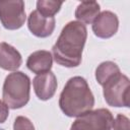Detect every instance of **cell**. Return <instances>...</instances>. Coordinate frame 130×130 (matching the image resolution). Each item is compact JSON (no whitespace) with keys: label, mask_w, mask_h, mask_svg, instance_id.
I'll return each instance as SVG.
<instances>
[{"label":"cell","mask_w":130,"mask_h":130,"mask_svg":"<svg viewBox=\"0 0 130 130\" xmlns=\"http://www.w3.org/2000/svg\"><path fill=\"white\" fill-rule=\"evenodd\" d=\"M119 66L112 61H105L102 62L95 69V79L100 85H104L110 78L115 76L116 74L120 73Z\"/></svg>","instance_id":"cell-13"},{"label":"cell","mask_w":130,"mask_h":130,"mask_svg":"<svg viewBox=\"0 0 130 130\" xmlns=\"http://www.w3.org/2000/svg\"><path fill=\"white\" fill-rule=\"evenodd\" d=\"M86 39L87 29L83 23L77 20L66 23L52 47L55 62L68 68L79 66Z\"/></svg>","instance_id":"cell-1"},{"label":"cell","mask_w":130,"mask_h":130,"mask_svg":"<svg viewBox=\"0 0 130 130\" xmlns=\"http://www.w3.org/2000/svg\"><path fill=\"white\" fill-rule=\"evenodd\" d=\"M93 106L94 96L85 78L81 76L69 78L59 98V107L63 114L67 117H78L90 111Z\"/></svg>","instance_id":"cell-2"},{"label":"cell","mask_w":130,"mask_h":130,"mask_svg":"<svg viewBox=\"0 0 130 130\" xmlns=\"http://www.w3.org/2000/svg\"><path fill=\"white\" fill-rule=\"evenodd\" d=\"M9 116V108L6 104L0 100V124L4 123Z\"/></svg>","instance_id":"cell-17"},{"label":"cell","mask_w":130,"mask_h":130,"mask_svg":"<svg viewBox=\"0 0 130 130\" xmlns=\"http://www.w3.org/2000/svg\"><path fill=\"white\" fill-rule=\"evenodd\" d=\"M91 28L94 36L100 39L112 38L114 35H116L119 28L118 16L109 10L100 12V14L93 20Z\"/></svg>","instance_id":"cell-7"},{"label":"cell","mask_w":130,"mask_h":130,"mask_svg":"<svg viewBox=\"0 0 130 130\" xmlns=\"http://www.w3.org/2000/svg\"><path fill=\"white\" fill-rule=\"evenodd\" d=\"M52 64H53L52 53L47 50L35 51L27 57L26 60V67L37 75L51 71Z\"/></svg>","instance_id":"cell-10"},{"label":"cell","mask_w":130,"mask_h":130,"mask_svg":"<svg viewBox=\"0 0 130 130\" xmlns=\"http://www.w3.org/2000/svg\"><path fill=\"white\" fill-rule=\"evenodd\" d=\"M26 19L24 2L21 0H0V22L6 29L20 28Z\"/></svg>","instance_id":"cell-6"},{"label":"cell","mask_w":130,"mask_h":130,"mask_svg":"<svg viewBox=\"0 0 130 130\" xmlns=\"http://www.w3.org/2000/svg\"><path fill=\"white\" fill-rule=\"evenodd\" d=\"M32 85L36 95L41 101H48L54 96L58 83L55 74L52 71H48L38 74L32 79Z\"/></svg>","instance_id":"cell-9"},{"label":"cell","mask_w":130,"mask_h":130,"mask_svg":"<svg viewBox=\"0 0 130 130\" xmlns=\"http://www.w3.org/2000/svg\"><path fill=\"white\" fill-rule=\"evenodd\" d=\"M113 121V114L108 109L90 110L76 117L70 130H111Z\"/></svg>","instance_id":"cell-5"},{"label":"cell","mask_w":130,"mask_h":130,"mask_svg":"<svg viewBox=\"0 0 130 130\" xmlns=\"http://www.w3.org/2000/svg\"><path fill=\"white\" fill-rule=\"evenodd\" d=\"M55 17H45L38 10L31 11L27 18V27L29 31L38 38L50 37L55 29Z\"/></svg>","instance_id":"cell-8"},{"label":"cell","mask_w":130,"mask_h":130,"mask_svg":"<svg viewBox=\"0 0 130 130\" xmlns=\"http://www.w3.org/2000/svg\"><path fill=\"white\" fill-rule=\"evenodd\" d=\"M63 2L51 1V0H39L37 2V9L45 17H54L56 13L59 12Z\"/></svg>","instance_id":"cell-14"},{"label":"cell","mask_w":130,"mask_h":130,"mask_svg":"<svg viewBox=\"0 0 130 130\" xmlns=\"http://www.w3.org/2000/svg\"><path fill=\"white\" fill-rule=\"evenodd\" d=\"M101 12V6L95 1L80 2L75 9V17L77 21L85 24L92 23Z\"/></svg>","instance_id":"cell-12"},{"label":"cell","mask_w":130,"mask_h":130,"mask_svg":"<svg viewBox=\"0 0 130 130\" xmlns=\"http://www.w3.org/2000/svg\"><path fill=\"white\" fill-rule=\"evenodd\" d=\"M129 119L123 114H118L113 121V130H129Z\"/></svg>","instance_id":"cell-16"},{"label":"cell","mask_w":130,"mask_h":130,"mask_svg":"<svg viewBox=\"0 0 130 130\" xmlns=\"http://www.w3.org/2000/svg\"><path fill=\"white\" fill-rule=\"evenodd\" d=\"M22 63L20 53L11 45L0 43V68L7 71H17Z\"/></svg>","instance_id":"cell-11"},{"label":"cell","mask_w":130,"mask_h":130,"mask_svg":"<svg viewBox=\"0 0 130 130\" xmlns=\"http://www.w3.org/2000/svg\"><path fill=\"white\" fill-rule=\"evenodd\" d=\"M13 130H35V126L27 117L17 116L13 123Z\"/></svg>","instance_id":"cell-15"},{"label":"cell","mask_w":130,"mask_h":130,"mask_svg":"<svg viewBox=\"0 0 130 130\" xmlns=\"http://www.w3.org/2000/svg\"><path fill=\"white\" fill-rule=\"evenodd\" d=\"M29 94L30 79L25 73L14 71L5 77L2 98L9 109L16 110L24 107L29 101Z\"/></svg>","instance_id":"cell-3"},{"label":"cell","mask_w":130,"mask_h":130,"mask_svg":"<svg viewBox=\"0 0 130 130\" xmlns=\"http://www.w3.org/2000/svg\"><path fill=\"white\" fill-rule=\"evenodd\" d=\"M129 88L130 80L123 74L118 73L110 78L103 85V94L106 103L111 107L128 108L129 107Z\"/></svg>","instance_id":"cell-4"}]
</instances>
